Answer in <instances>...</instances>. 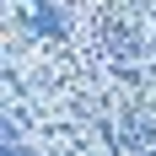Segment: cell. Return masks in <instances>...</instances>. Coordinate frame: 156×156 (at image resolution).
<instances>
[{"label":"cell","mask_w":156,"mask_h":156,"mask_svg":"<svg viewBox=\"0 0 156 156\" xmlns=\"http://www.w3.org/2000/svg\"><path fill=\"white\" fill-rule=\"evenodd\" d=\"M27 27L38 32V38H65V16L54 11V0H32V11H27Z\"/></svg>","instance_id":"cell-3"},{"label":"cell","mask_w":156,"mask_h":156,"mask_svg":"<svg viewBox=\"0 0 156 156\" xmlns=\"http://www.w3.org/2000/svg\"><path fill=\"white\" fill-rule=\"evenodd\" d=\"M97 43H102V54H108V59H119V65H129V59H140V54H145L140 27H135L124 11H108L102 22H97Z\"/></svg>","instance_id":"cell-1"},{"label":"cell","mask_w":156,"mask_h":156,"mask_svg":"<svg viewBox=\"0 0 156 156\" xmlns=\"http://www.w3.org/2000/svg\"><path fill=\"white\" fill-rule=\"evenodd\" d=\"M119 145H129V151H145V145H156V119L145 108H129L124 113V140Z\"/></svg>","instance_id":"cell-2"}]
</instances>
